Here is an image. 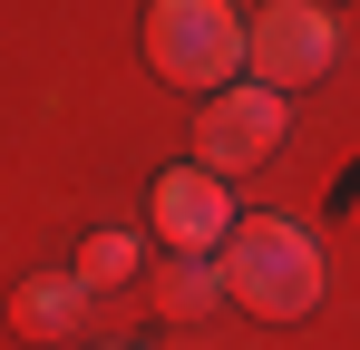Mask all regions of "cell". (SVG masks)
<instances>
[{
  "label": "cell",
  "instance_id": "cell-4",
  "mask_svg": "<svg viewBox=\"0 0 360 350\" xmlns=\"http://www.w3.org/2000/svg\"><path fill=\"white\" fill-rule=\"evenodd\" d=\"M283 146V88H224V98H205V117H195V156L214 175H243V166H263Z\"/></svg>",
  "mask_w": 360,
  "mask_h": 350
},
{
  "label": "cell",
  "instance_id": "cell-2",
  "mask_svg": "<svg viewBox=\"0 0 360 350\" xmlns=\"http://www.w3.org/2000/svg\"><path fill=\"white\" fill-rule=\"evenodd\" d=\"M146 58L176 88H234L243 68V20L224 0H156L146 10Z\"/></svg>",
  "mask_w": 360,
  "mask_h": 350
},
{
  "label": "cell",
  "instance_id": "cell-1",
  "mask_svg": "<svg viewBox=\"0 0 360 350\" xmlns=\"http://www.w3.org/2000/svg\"><path fill=\"white\" fill-rule=\"evenodd\" d=\"M234 253H224V292H234L253 321H302L311 302H321V243L283 214H243L224 233Z\"/></svg>",
  "mask_w": 360,
  "mask_h": 350
},
{
  "label": "cell",
  "instance_id": "cell-7",
  "mask_svg": "<svg viewBox=\"0 0 360 350\" xmlns=\"http://www.w3.org/2000/svg\"><path fill=\"white\" fill-rule=\"evenodd\" d=\"M127 273H136V243H127V233H88V243H78V283H88V292L127 283Z\"/></svg>",
  "mask_w": 360,
  "mask_h": 350
},
{
  "label": "cell",
  "instance_id": "cell-8",
  "mask_svg": "<svg viewBox=\"0 0 360 350\" xmlns=\"http://www.w3.org/2000/svg\"><path fill=\"white\" fill-rule=\"evenodd\" d=\"M214 283H224V273H205L195 253H185V263H166V311H205V302H214Z\"/></svg>",
  "mask_w": 360,
  "mask_h": 350
},
{
  "label": "cell",
  "instance_id": "cell-3",
  "mask_svg": "<svg viewBox=\"0 0 360 350\" xmlns=\"http://www.w3.org/2000/svg\"><path fill=\"white\" fill-rule=\"evenodd\" d=\"M331 49H341V30H331L321 0H273V10L243 20V68H253L263 88H311V78L331 68Z\"/></svg>",
  "mask_w": 360,
  "mask_h": 350
},
{
  "label": "cell",
  "instance_id": "cell-5",
  "mask_svg": "<svg viewBox=\"0 0 360 350\" xmlns=\"http://www.w3.org/2000/svg\"><path fill=\"white\" fill-rule=\"evenodd\" d=\"M156 233H166L176 253H214V243L234 233V195H224V175H214V166L156 175Z\"/></svg>",
  "mask_w": 360,
  "mask_h": 350
},
{
  "label": "cell",
  "instance_id": "cell-6",
  "mask_svg": "<svg viewBox=\"0 0 360 350\" xmlns=\"http://www.w3.org/2000/svg\"><path fill=\"white\" fill-rule=\"evenodd\" d=\"M78 311H88V283H78V273H39V283L10 292V331H20V341H68Z\"/></svg>",
  "mask_w": 360,
  "mask_h": 350
}]
</instances>
